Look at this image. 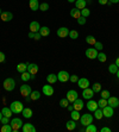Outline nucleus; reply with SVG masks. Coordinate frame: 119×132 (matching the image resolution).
Returning a JSON list of instances; mask_svg holds the SVG:
<instances>
[{"label":"nucleus","mask_w":119,"mask_h":132,"mask_svg":"<svg viewBox=\"0 0 119 132\" xmlns=\"http://www.w3.org/2000/svg\"><path fill=\"white\" fill-rule=\"evenodd\" d=\"M93 119H94V117H93L92 114L85 113V114H82V116L80 117V123H81V125L87 126V125H89V124L93 123Z\"/></svg>","instance_id":"obj_4"},{"label":"nucleus","mask_w":119,"mask_h":132,"mask_svg":"<svg viewBox=\"0 0 119 132\" xmlns=\"http://www.w3.org/2000/svg\"><path fill=\"white\" fill-rule=\"evenodd\" d=\"M75 1H76V0H68V3H69V4H72V3H75Z\"/></svg>","instance_id":"obj_58"},{"label":"nucleus","mask_w":119,"mask_h":132,"mask_svg":"<svg viewBox=\"0 0 119 132\" xmlns=\"http://www.w3.org/2000/svg\"><path fill=\"white\" fill-rule=\"evenodd\" d=\"M41 30V25L38 22H31L30 23V31L31 32H38V31Z\"/></svg>","instance_id":"obj_21"},{"label":"nucleus","mask_w":119,"mask_h":132,"mask_svg":"<svg viewBox=\"0 0 119 132\" xmlns=\"http://www.w3.org/2000/svg\"><path fill=\"white\" fill-rule=\"evenodd\" d=\"M5 60H6V57H5V54H4L3 51H0V63L5 62Z\"/></svg>","instance_id":"obj_50"},{"label":"nucleus","mask_w":119,"mask_h":132,"mask_svg":"<svg viewBox=\"0 0 119 132\" xmlns=\"http://www.w3.org/2000/svg\"><path fill=\"white\" fill-rule=\"evenodd\" d=\"M107 99H104V98H101L100 100L98 101V107H100V108H104L105 106H107Z\"/></svg>","instance_id":"obj_38"},{"label":"nucleus","mask_w":119,"mask_h":132,"mask_svg":"<svg viewBox=\"0 0 119 132\" xmlns=\"http://www.w3.org/2000/svg\"><path fill=\"white\" fill-rule=\"evenodd\" d=\"M89 14H91V11H89V10L87 9V7H85V9L81 10V15H82V17L87 18V17H88Z\"/></svg>","instance_id":"obj_44"},{"label":"nucleus","mask_w":119,"mask_h":132,"mask_svg":"<svg viewBox=\"0 0 119 132\" xmlns=\"http://www.w3.org/2000/svg\"><path fill=\"white\" fill-rule=\"evenodd\" d=\"M41 37H42V35H41L39 31H38V32H35V37H34V39L38 40V39H41Z\"/></svg>","instance_id":"obj_51"},{"label":"nucleus","mask_w":119,"mask_h":132,"mask_svg":"<svg viewBox=\"0 0 119 132\" xmlns=\"http://www.w3.org/2000/svg\"><path fill=\"white\" fill-rule=\"evenodd\" d=\"M86 107H87V110H88L89 112H94V111L98 108V102L94 101V100H92V99H89V100H87Z\"/></svg>","instance_id":"obj_10"},{"label":"nucleus","mask_w":119,"mask_h":132,"mask_svg":"<svg viewBox=\"0 0 119 132\" xmlns=\"http://www.w3.org/2000/svg\"><path fill=\"white\" fill-rule=\"evenodd\" d=\"M56 34H57V36L60 37V38H66V37H68L69 36V29L68 28H60L57 30V32H56Z\"/></svg>","instance_id":"obj_15"},{"label":"nucleus","mask_w":119,"mask_h":132,"mask_svg":"<svg viewBox=\"0 0 119 132\" xmlns=\"http://www.w3.org/2000/svg\"><path fill=\"white\" fill-rule=\"evenodd\" d=\"M66 127H67V130H69V131H73V130L76 129V121L75 120H68L67 124H66Z\"/></svg>","instance_id":"obj_24"},{"label":"nucleus","mask_w":119,"mask_h":132,"mask_svg":"<svg viewBox=\"0 0 119 132\" xmlns=\"http://www.w3.org/2000/svg\"><path fill=\"white\" fill-rule=\"evenodd\" d=\"M116 74H117V77L119 79V68H118V70H117V73H116Z\"/></svg>","instance_id":"obj_59"},{"label":"nucleus","mask_w":119,"mask_h":132,"mask_svg":"<svg viewBox=\"0 0 119 132\" xmlns=\"http://www.w3.org/2000/svg\"><path fill=\"white\" fill-rule=\"evenodd\" d=\"M113 110L114 108L113 107H111L110 105H107V106H105L104 108H102V113H104V117H106V118H112L113 117Z\"/></svg>","instance_id":"obj_12"},{"label":"nucleus","mask_w":119,"mask_h":132,"mask_svg":"<svg viewBox=\"0 0 119 132\" xmlns=\"http://www.w3.org/2000/svg\"><path fill=\"white\" fill-rule=\"evenodd\" d=\"M94 113V118L95 119H98V120H100V119H102L104 118V113H102V108H100V107H98L97 110L93 112Z\"/></svg>","instance_id":"obj_26"},{"label":"nucleus","mask_w":119,"mask_h":132,"mask_svg":"<svg viewBox=\"0 0 119 132\" xmlns=\"http://www.w3.org/2000/svg\"><path fill=\"white\" fill-rule=\"evenodd\" d=\"M77 24L79 25H85L86 24V18L85 17H82V15L79 17V18H77Z\"/></svg>","instance_id":"obj_47"},{"label":"nucleus","mask_w":119,"mask_h":132,"mask_svg":"<svg viewBox=\"0 0 119 132\" xmlns=\"http://www.w3.org/2000/svg\"><path fill=\"white\" fill-rule=\"evenodd\" d=\"M0 123H3V124H9V123H10V118H9V117H5V116H3V118H1V120H0Z\"/></svg>","instance_id":"obj_49"},{"label":"nucleus","mask_w":119,"mask_h":132,"mask_svg":"<svg viewBox=\"0 0 119 132\" xmlns=\"http://www.w3.org/2000/svg\"><path fill=\"white\" fill-rule=\"evenodd\" d=\"M10 108H11V111H12L14 114H19L23 112L24 106H23V104H21L20 101H13L12 104L10 105Z\"/></svg>","instance_id":"obj_2"},{"label":"nucleus","mask_w":119,"mask_h":132,"mask_svg":"<svg viewBox=\"0 0 119 132\" xmlns=\"http://www.w3.org/2000/svg\"><path fill=\"white\" fill-rule=\"evenodd\" d=\"M21 114H23V117L26 118V119H30L31 117H32V110L29 107H24V110H23V112H21Z\"/></svg>","instance_id":"obj_23"},{"label":"nucleus","mask_w":119,"mask_h":132,"mask_svg":"<svg viewBox=\"0 0 119 132\" xmlns=\"http://www.w3.org/2000/svg\"><path fill=\"white\" fill-rule=\"evenodd\" d=\"M31 92H32V90H31V87L29 86V85L24 83V85H21V86H20V94L23 96H25V98L30 96Z\"/></svg>","instance_id":"obj_6"},{"label":"nucleus","mask_w":119,"mask_h":132,"mask_svg":"<svg viewBox=\"0 0 119 132\" xmlns=\"http://www.w3.org/2000/svg\"><path fill=\"white\" fill-rule=\"evenodd\" d=\"M95 42H97V39L94 38V36H91V35H89V36L86 37V43L89 44V45H94Z\"/></svg>","instance_id":"obj_35"},{"label":"nucleus","mask_w":119,"mask_h":132,"mask_svg":"<svg viewBox=\"0 0 119 132\" xmlns=\"http://www.w3.org/2000/svg\"><path fill=\"white\" fill-rule=\"evenodd\" d=\"M94 46H95V49H97V50H102V49H104V45H102V43H101V42H98V40L95 42Z\"/></svg>","instance_id":"obj_46"},{"label":"nucleus","mask_w":119,"mask_h":132,"mask_svg":"<svg viewBox=\"0 0 119 132\" xmlns=\"http://www.w3.org/2000/svg\"><path fill=\"white\" fill-rule=\"evenodd\" d=\"M77 83H79V87L81 89L88 88L89 85H91V83H89V80H88V79H86V77H81V79H79Z\"/></svg>","instance_id":"obj_16"},{"label":"nucleus","mask_w":119,"mask_h":132,"mask_svg":"<svg viewBox=\"0 0 119 132\" xmlns=\"http://www.w3.org/2000/svg\"><path fill=\"white\" fill-rule=\"evenodd\" d=\"M107 104L110 105L111 107L117 108V107H119V99L117 96H110V98L107 99Z\"/></svg>","instance_id":"obj_13"},{"label":"nucleus","mask_w":119,"mask_h":132,"mask_svg":"<svg viewBox=\"0 0 119 132\" xmlns=\"http://www.w3.org/2000/svg\"><path fill=\"white\" fill-rule=\"evenodd\" d=\"M117 70H118V67H117L116 63H113V64H110V67H108V71H110L111 74H116Z\"/></svg>","instance_id":"obj_42"},{"label":"nucleus","mask_w":119,"mask_h":132,"mask_svg":"<svg viewBox=\"0 0 119 132\" xmlns=\"http://www.w3.org/2000/svg\"><path fill=\"white\" fill-rule=\"evenodd\" d=\"M39 32H41V35H42V37H46L50 35V29L48 28V26H42Z\"/></svg>","instance_id":"obj_32"},{"label":"nucleus","mask_w":119,"mask_h":132,"mask_svg":"<svg viewBox=\"0 0 119 132\" xmlns=\"http://www.w3.org/2000/svg\"><path fill=\"white\" fill-rule=\"evenodd\" d=\"M28 70V63H19L18 65H17V71L18 73H24V71Z\"/></svg>","instance_id":"obj_28"},{"label":"nucleus","mask_w":119,"mask_h":132,"mask_svg":"<svg viewBox=\"0 0 119 132\" xmlns=\"http://www.w3.org/2000/svg\"><path fill=\"white\" fill-rule=\"evenodd\" d=\"M85 131L86 132H97V131H98V129H97V126H95L94 124L92 123V124H89V125L86 126Z\"/></svg>","instance_id":"obj_34"},{"label":"nucleus","mask_w":119,"mask_h":132,"mask_svg":"<svg viewBox=\"0 0 119 132\" xmlns=\"http://www.w3.org/2000/svg\"><path fill=\"white\" fill-rule=\"evenodd\" d=\"M38 65L36 63H28V71L31 74V75H36L38 73Z\"/></svg>","instance_id":"obj_18"},{"label":"nucleus","mask_w":119,"mask_h":132,"mask_svg":"<svg viewBox=\"0 0 119 132\" xmlns=\"http://www.w3.org/2000/svg\"><path fill=\"white\" fill-rule=\"evenodd\" d=\"M79 98V94H77L76 90H74V89H70L67 92V99L69 102H74L76 99Z\"/></svg>","instance_id":"obj_8"},{"label":"nucleus","mask_w":119,"mask_h":132,"mask_svg":"<svg viewBox=\"0 0 119 132\" xmlns=\"http://www.w3.org/2000/svg\"><path fill=\"white\" fill-rule=\"evenodd\" d=\"M69 104H70V102L68 101L67 98L61 99V100H60V106H61V107H63V108H67L68 106H69Z\"/></svg>","instance_id":"obj_37"},{"label":"nucleus","mask_w":119,"mask_h":132,"mask_svg":"<svg viewBox=\"0 0 119 132\" xmlns=\"http://www.w3.org/2000/svg\"><path fill=\"white\" fill-rule=\"evenodd\" d=\"M1 113H3V116H5V117H9L11 118L12 117V111H11V108L10 107H3V110H1Z\"/></svg>","instance_id":"obj_30"},{"label":"nucleus","mask_w":119,"mask_h":132,"mask_svg":"<svg viewBox=\"0 0 119 132\" xmlns=\"http://www.w3.org/2000/svg\"><path fill=\"white\" fill-rule=\"evenodd\" d=\"M29 6H30L31 11H38L39 10V1L38 0H30Z\"/></svg>","instance_id":"obj_20"},{"label":"nucleus","mask_w":119,"mask_h":132,"mask_svg":"<svg viewBox=\"0 0 119 132\" xmlns=\"http://www.w3.org/2000/svg\"><path fill=\"white\" fill-rule=\"evenodd\" d=\"M69 37L72 38V39H76V38H79V32H77L76 30H70L69 31Z\"/></svg>","instance_id":"obj_39"},{"label":"nucleus","mask_w":119,"mask_h":132,"mask_svg":"<svg viewBox=\"0 0 119 132\" xmlns=\"http://www.w3.org/2000/svg\"><path fill=\"white\" fill-rule=\"evenodd\" d=\"M67 108H68V111H69V112H72V111L74 110V106H73V105H69Z\"/></svg>","instance_id":"obj_55"},{"label":"nucleus","mask_w":119,"mask_h":132,"mask_svg":"<svg viewBox=\"0 0 119 132\" xmlns=\"http://www.w3.org/2000/svg\"><path fill=\"white\" fill-rule=\"evenodd\" d=\"M20 77H21V80L24 81V82H28L29 80H31V74L26 70V71H24V73H21V76Z\"/></svg>","instance_id":"obj_33"},{"label":"nucleus","mask_w":119,"mask_h":132,"mask_svg":"<svg viewBox=\"0 0 119 132\" xmlns=\"http://www.w3.org/2000/svg\"><path fill=\"white\" fill-rule=\"evenodd\" d=\"M15 88V81L13 80L12 77H7L4 81V89L7 92H12L13 89Z\"/></svg>","instance_id":"obj_1"},{"label":"nucleus","mask_w":119,"mask_h":132,"mask_svg":"<svg viewBox=\"0 0 119 132\" xmlns=\"http://www.w3.org/2000/svg\"><path fill=\"white\" fill-rule=\"evenodd\" d=\"M28 36H29V38H34V37H35V32H31V31H30Z\"/></svg>","instance_id":"obj_54"},{"label":"nucleus","mask_w":119,"mask_h":132,"mask_svg":"<svg viewBox=\"0 0 119 132\" xmlns=\"http://www.w3.org/2000/svg\"><path fill=\"white\" fill-rule=\"evenodd\" d=\"M0 18H1L3 22H11L13 19V14H12V12H10V11H5V12H3L0 14Z\"/></svg>","instance_id":"obj_14"},{"label":"nucleus","mask_w":119,"mask_h":132,"mask_svg":"<svg viewBox=\"0 0 119 132\" xmlns=\"http://www.w3.org/2000/svg\"><path fill=\"white\" fill-rule=\"evenodd\" d=\"M1 118H3V113H1V111H0V120H1Z\"/></svg>","instance_id":"obj_60"},{"label":"nucleus","mask_w":119,"mask_h":132,"mask_svg":"<svg viewBox=\"0 0 119 132\" xmlns=\"http://www.w3.org/2000/svg\"><path fill=\"white\" fill-rule=\"evenodd\" d=\"M39 10H41V11H43V12L48 11V10H49V4H48V3H42V4H39Z\"/></svg>","instance_id":"obj_43"},{"label":"nucleus","mask_w":119,"mask_h":132,"mask_svg":"<svg viewBox=\"0 0 119 132\" xmlns=\"http://www.w3.org/2000/svg\"><path fill=\"white\" fill-rule=\"evenodd\" d=\"M73 106H74V110H77V111H81L83 107H85V104H83V101L81 100V99L77 98L75 101L73 102Z\"/></svg>","instance_id":"obj_19"},{"label":"nucleus","mask_w":119,"mask_h":132,"mask_svg":"<svg viewBox=\"0 0 119 132\" xmlns=\"http://www.w3.org/2000/svg\"><path fill=\"white\" fill-rule=\"evenodd\" d=\"M98 3L100 4V5H106V4L108 3V0H98Z\"/></svg>","instance_id":"obj_52"},{"label":"nucleus","mask_w":119,"mask_h":132,"mask_svg":"<svg viewBox=\"0 0 119 132\" xmlns=\"http://www.w3.org/2000/svg\"><path fill=\"white\" fill-rule=\"evenodd\" d=\"M111 96L110 92L108 90H101V98H104V99H108Z\"/></svg>","instance_id":"obj_45"},{"label":"nucleus","mask_w":119,"mask_h":132,"mask_svg":"<svg viewBox=\"0 0 119 132\" xmlns=\"http://www.w3.org/2000/svg\"><path fill=\"white\" fill-rule=\"evenodd\" d=\"M69 81H70V82H73V83L77 82V81H79V76H77V75H70Z\"/></svg>","instance_id":"obj_48"},{"label":"nucleus","mask_w":119,"mask_h":132,"mask_svg":"<svg viewBox=\"0 0 119 132\" xmlns=\"http://www.w3.org/2000/svg\"><path fill=\"white\" fill-rule=\"evenodd\" d=\"M70 117H72V119H73V120L77 121V120L80 119V117H81V114H80V111L73 110V111H72V113H70Z\"/></svg>","instance_id":"obj_29"},{"label":"nucleus","mask_w":119,"mask_h":132,"mask_svg":"<svg viewBox=\"0 0 119 132\" xmlns=\"http://www.w3.org/2000/svg\"><path fill=\"white\" fill-rule=\"evenodd\" d=\"M86 56L88 57L89 60H94V59H97L98 57V50L95 49V48H88V49L86 50Z\"/></svg>","instance_id":"obj_5"},{"label":"nucleus","mask_w":119,"mask_h":132,"mask_svg":"<svg viewBox=\"0 0 119 132\" xmlns=\"http://www.w3.org/2000/svg\"><path fill=\"white\" fill-rule=\"evenodd\" d=\"M94 96V92H93V89L92 88H85L82 89V98L86 99V100H89V99H92Z\"/></svg>","instance_id":"obj_9"},{"label":"nucleus","mask_w":119,"mask_h":132,"mask_svg":"<svg viewBox=\"0 0 119 132\" xmlns=\"http://www.w3.org/2000/svg\"><path fill=\"white\" fill-rule=\"evenodd\" d=\"M86 1H87V0H86Z\"/></svg>","instance_id":"obj_62"},{"label":"nucleus","mask_w":119,"mask_h":132,"mask_svg":"<svg viewBox=\"0 0 119 132\" xmlns=\"http://www.w3.org/2000/svg\"><path fill=\"white\" fill-rule=\"evenodd\" d=\"M46 81H48V83H50V85H52V83H56L58 81L57 75H55V74H49V75L46 76Z\"/></svg>","instance_id":"obj_25"},{"label":"nucleus","mask_w":119,"mask_h":132,"mask_svg":"<svg viewBox=\"0 0 119 132\" xmlns=\"http://www.w3.org/2000/svg\"><path fill=\"white\" fill-rule=\"evenodd\" d=\"M69 14H70V17L77 19L79 17H81V10L76 9V7H75V9H72L70 10V12H69Z\"/></svg>","instance_id":"obj_22"},{"label":"nucleus","mask_w":119,"mask_h":132,"mask_svg":"<svg viewBox=\"0 0 119 132\" xmlns=\"http://www.w3.org/2000/svg\"><path fill=\"white\" fill-rule=\"evenodd\" d=\"M116 64H117V67L119 68V57H117V60H116Z\"/></svg>","instance_id":"obj_57"},{"label":"nucleus","mask_w":119,"mask_h":132,"mask_svg":"<svg viewBox=\"0 0 119 132\" xmlns=\"http://www.w3.org/2000/svg\"><path fill=\"white\" fill-rule=\"evenodd\" d=\"M97 59L99 60V61L101 62V63H104V62H106L107 57H106V54H104V52H99L98 54V57Z\"/></svg>","instance_id":"obj_40"},{"label":"nucleus","mask_w":119,"mask_h":132,"mask_svg":"<svg viewBox=\"0 0 119 132\" xmlns=\"http://www.w3.org/2000/svg\"><path fill=\"white\" fill-rule=\"evenodd\" d=\"M39 98H41V93L38 92V90H32V92H31L30 99L32 101H36V100H38Z\"/></svg>","instance_id":"obj_31"},{"label":"nucleus","mask_w":119,"mask_h":132,"mask_svg":"<svg viewBox=\"0 0 119 132\" xmlns=\"http://www.w3.org/2000/svg\"><path fill=\"white\" fill-rule=\"evenodd\" d=\"M23 121H21V119H19V118H13L12 121L10 123V125L12 126V132H18L19 130H21V127H23Z\"/></svg>","instance_id":"obj_3"},{"label":"nucleus","mask_w":119,"mask_h":132,"mask_svg":"<svg viewBox=\"0 0 119 132\" xmlns=\"http://www.w3.org/2000/svg\"><path fill=\"white\" fill-rule=\"evenodd\" d=\"M1 13H3V11H1V9H0V14H1Z\"/></svg>","instance_id":"obj_61"},{"label":"nucleus","mask_w":119,"mask_h":132,"mask_svg":"<svg viewBox=\"0 0 119 132\" xmlns=\"http://www.w3.org/2000/svg\"><path fill=\"white\" fill-rule=\"evenodd\" d=\"M92 89H93V92L94 93H99V92H101V85L100 83H94L93 86H92Z\"/></svg>","instance_id":"obj_41"},{"label":"nucleus","mask_w":119,"mask_h":132,"mask_svg":"<svg viewBox=\"0 0 119 132\" xmlns=\"http://www.w3.org/2000/svg\"><path fill=\"white\" fill-rule=\"evenodd\" d=\"M42 92H43V94H44V95L51 96L52 94H54V87L50 86V83H48V85H45V86H43Z\"/></svg>","instance_id":"obj_11"},{"label":"nucleus","mask_w":119,"mask_h":132,"mask_svg":"<svg viewBox=\"0 0 119 132\" xmlns=\"http://www.w3.org/2000/svg\"><path fill=\"white\" fill-rule=\"evenodd\" d=\"M111 4H118L119 3V0H108Z\"/></svg>","instance_id":"obj_56"},{"label":"nucleus","mask_w":119,"mask_h":132,"mask_svg":"<svg viewBox=\"0 0 119 132\" xmlns=\"http://www.w3.org/2000/svg\"><path fill=\"white\" fill-rule=\"evenodd\" d=\"M86 5H87V1H86V0H76V1H75V7L79 10L85 9Z\"/></svg>","instance_id":"obj_27"},{"label":"nucleus","mask_w":119,"mask_h":132,"mask_svg":"<svg viewBox=\"0 0 119 132\" xmlns=\"http://www.w3.org/2000/svg\"><path fill=\"white\" fill-rule=\"evenodd\" d=\"M1 132H12V126L9 124H3V126H1Z\"/></svg>","instance_id":"obj_36"},{"label":"nucleus","mask_w":119,"mask_h":132,"mask_svg":"<svg viewBox=\"0 0 119 132\" xmlns=\"http://www.w3.org/2000/svg\"><path fill=\"white\" fill-rule=\"evenodd\" d=\"M21 131L23 132H36V127L31 123H25V124H23Z\"/></svg>","instance_id":"obj_17"},{"label":"nucleus","mask_w":119,"mask_h":132,"mask_svg":"<svg viewBox=\"0 0 119 132\" xmlns=\"http://www.w3.org/2000/svg\"><path fill=\"white\" fill-rule=\"evenodd\" d=\"M69 77H70V75L66 70L58 71V74H57V79L60 82H67V81H69Z\"/></svg>","instance_id":"obj_7"},{"label":"nucleus","mask_w":119,"mask_h":132,"mask_svg":"<svg viewBox=\"0 0 119 132\" xmlns=\"http://www.w3.org/2000/svg\"><path fill=\"white\" fill-rule=\"evenodd\" d=\"M100 131L101 132H111V129H110V127H102Z\"/></svg>","instance_id":"obj_53"}]
</instances>
